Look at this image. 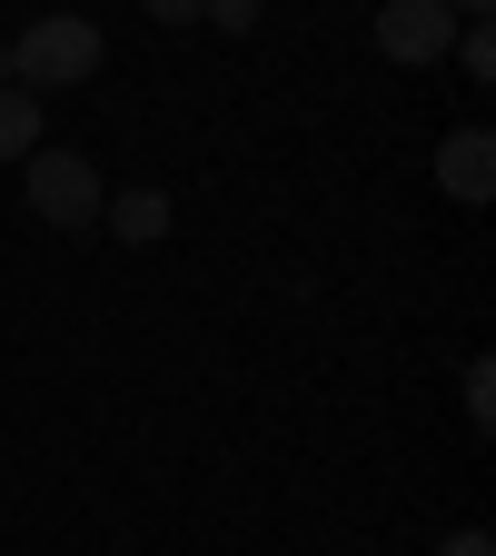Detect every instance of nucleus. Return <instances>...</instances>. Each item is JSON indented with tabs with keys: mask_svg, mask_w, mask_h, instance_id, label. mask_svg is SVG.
I'll list each match as a JSON object with an SVG mask.
<instances>
[{
	"mask_svg": "<svg viewBox=\"0 0 496 556\" xmlns=\"http://www.w3.org/2000/svg\"><path fill=\"white\" fill-rule=\"evenodd\" d=\"M378 50L397 70H437L457 50V11L447 0H378Z\"/></svg>",
	"mask_w": 496,
	"mask_h": 556,
	"instance_id": "nucleus-3",
	"label": "nucleus"
},
{
	"mask_svg": "<svg viewBox=\"0 0 496 556\" xmlns=\"http://www.w3.org/2000/svg\"><path fill=\"white\" fill-rule=\"evenodd\" d=\"M30 150H40V100L0 90V160H30Z\"/></svg>",
	"mask_w": 496,
	"mask_h": 556,
	"instance_id": "nucleus-6",
	"label": "nucleus"
},
{
	"mask_svg": "<svg viewBox=\"0 0 496 556\" xmlns=\"http://www.w3.org/2000/svg\"><path fill=\"white\" fill-rule=\"evenodd\" d=\"M437 189L467 199V208L496 189V139H486V129H447V139H437Z\"/></svg>",
	"mask_w": 496,
	"mask_h": 556,
	"instance_id": "nucleus-4",
	"label": "nucleus"
},
{
	"mask_svg": "<svg viewBox=\"0 0 496 556\" xmlns=\"http://www.w3.org/2000/svg\"><path fill=\"white\" fill-rule=\"evenodd\" d=\"M467 417H476V428H496V368H486V358L467 368Z\"/></svg>",
	"mask_w": 496,
	"mask_h": 556,
	"instance_id": "nucleus-8",
	"label": "nucleus"
},
{
	"mask_svg": "<svg viewBox=\"0 0 496 556\" xmlns=\"http://www.w3.org/2000/svg\"><path fill=\"white\" fill-rule=\"evenodd\" d=\"M457 70H467V80H496V40H486V21H467L457 30V50H447Z\"/></svg>",
	"mask_w": 496,
	"mask_h": 556,
	"instance_id": "nucleus-7",
	"label": "nucleus"
},
{
	"mask_svg": "<svg viewBox=\"0 0 496 556\" xmlns=\"http://www.w3.org/2000/svg\"><path fill=\"white\" fill-rule=\"evenodd\" d=\"M447 11H457V21H486V0H447Z\"/></svg>",
	"mask_w": 496,
	"mask_h": 556,
	"instance_id": "nucleus-12",
	"label": "nucleus"
},
{
	"mask_svg": "<svg viewBox=\"0 0 496 556\" xmlns=\"http://www.w3.org/2000/svg\"><path fill=\"white\" fill-rule=\"evenodd\" d=\"M100 219H110L129 249H150V239H169V199H160V189H119V199H100Z\"/></svg>",
	"mask_w": 496,
	"mask_h": 556,
	"instance_id": "nucleus-5",
	"label": "nucleus"
},
{
	"mask_svg": "<svg viewBox=\"0 0 496 556\" xmlns=\"http://www.w3.org/2000/svg\"><path fill=\"white\" fill-rule=\"evenodd\" d=\"M199 21H219V30H258V0H208Z\"/></svg>",
	"mask_w": 496,
	"mask_h": 556,
	"instance_id": "nucleus-9",
	"label": "nucleus"
},
{
	"mask_svg": "<svg viewBox=\"0 0 496 556\" xmlns=\"http://www.w3.org/2000/svg\"><path fill=\"white\" fill-rule=\"evenodd\" d=\"M100 21H80V11H50V21H30L21 40H11V90H30V100H50V90H80V80H100Z\"/></svg>",
	"mask_w": 496,
	"mask_h": 556,
	"instance_id": "nucleus-1",
	"label": "nucleus"
},
{
	"mask_svg": "<svg viewBox=\"0 0 496 556\" xmlns=\"http://www.w3.org/2000/svg\"><path fill=\"white\" fill-rule=\"evenodd\" d=\"M21 189H30V208H40L50 229H100V199H110L100 169H90L80 150H50V139L21 160Z\"/></svg>",
	"mask_w": 496,
	"mask_h": 556,
	"instance_id": "nucleus-2",
	"label": "nucleus"
},
{
	"mask_svg": "<svg viewBox=\"0 0 496 556\" xmlns=\"http://www.w3.org/2000/svg\"><path fill=\"white\" fill-rule=\"evenodd\" d=\"M437 556H496V536H486V527H457V536H447Z\"/></svg>",
	"mask_w": 496,
	"mask_h": 556,
	"instance_id": "nucleus-11",
	"label": "nucleus"
},
{
	"mask_svg": "<svg viewBox=\"0 0 496 556\" xmlns=\"http://www.w3.org/2000/svg\"><path fill=\"white\" fill-rule=\"evenodd\" d=\"M139 11H150V21H169V30H189V21L208 11V0H139Z\"/></svg>",
	"mask_w": 496,
	"mask_h": 556,
	"instance_id": "nucleus-10",
	"label": "nucleus"
}]
</instances>
